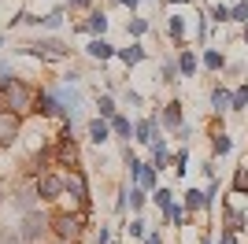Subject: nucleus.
Wrapping results in <instances>:
<instances>
[{"instance_id":"nucleus-7","label":"nucleus","mask_w":248,"mask_h":244,"mask_svg":"<svg viewBox=\"0 0 248 244\" xmlns=\"http://www.w3.org/2000/svg\"><path fill=\"white\" fill-rule=\"evenodd\" d=\"M33 111H37V115H45V119H67V115H63V107H60V100H56V92H52V89H45L41 96L33 100Z\"/></svg>"},{"instance_id":"nucleus-20","label":"nucleus","mask_w":248,"mask_h":244,"mask_svg":"<svg viewBox=\"0 0 248 244\" xmlns=\"http://www.w3.org/2000/svg\"><path fill=\"white\" fill-rule=\"evenodd\" d=\"M230 100H233V92H230V89H222V85H215V89H211V107H215L218 115L230 111Z\"/></svg>"},{"instance_id":"nucleus-3","label":"nucleus","mask_w":248,"mask_h":244,"mask_svg":"<svg viewBox=\"0 0 248 244\" xmlns=\"http://www.w3.org/2000/svg\"><path fill=\"white\" fill-rule=\"evenodd\" d=\"M19 52H30V56H41V60H67L71 48L56 37H45V41H33V45H22Z\"/></svg>"},{"instance_id":"nucleus-31","label":"nucleus","mask_w":248,"mask_h":244,"mask_svg":"<svg viewBox=\"0 0 248 244\" xmlns=\"http://www.w3.org/2000/svg\"><path fill=\"white\" fill-rule=\"evenodd\" d=\"M233 193H237V196L248 193V163H245V167H237V174H233Z\"/></svg>"},{"instance_id":"nucleus-30","label":"nucleus","mask_w":248,"mask_h":244,"mask_svg":"<svg viewBox=\"0 0 248 244\" xmlns=\"http://www.w3.org/2000/svg\"><path fill=\"white\" fill-rule=\"evenodd\" d=\"M159 81H167V85L178 81V63L174 60H163V63H159Z\"/></svg>"},{"instance_id":"nucleus-33","label":"nucleus","mask_w":248,"mask_h":244,"mask_svg":"<svg viewBox=\"0 0 248 244\" xmlns=\"http://www.w3.org/2000/svg\"><path fill=\"white\" fill-rule=\"evenodd\" d=\"M152 200H155V207H163V211H167V207L174 203V193H170V189H163V185H159V189H155V193H152Z\"/></svg>"},{"instance_id":"nucleus-9","label":"nucleus","mask_w":248,"mask_h":244,"mask_svg":"<svg viewBox=\"0 0 248 244\" xmlns=\"http://www.w3.org/2000/svg\"><path fill=\"white\" fill-rule=\"evenodd\" d=\"M186 122H182V104L170 100L163 104V111H159V130H182Z\"/></svg>"},{"instance_id":"nucleus-23","label":"nucleus","mask_w":248,"mask_h":244,"mask_svg":"<svg viewBox=\"0 0 248 244\" xmlns=\"http://www.w3.org/2000/svg\"><path fill=\"white\" fill-rule=\"evenodd\" d=\"M167 33H170L174 45H182V41H186V19H182V15H170V19H167Z\"/></svg>"},{"instance_id":"nucleus-32","label":"nucleus","mask_w":248,"mask_h":244,"mask_svg":"<svg viewBox=\"0 0 248 244\" xmlns=\"http://www.w3.org/2000/svg\"><path fill=\"white\" fill-rule=\"evenodd\" d=\"M63 15H67V11H63V8L48 11V15H45V19H41V26H45V30H60V26H63Z\"/></svg>"},{"instance_id":"nucleus-28","label":"nucleus","mask_w":248,"mask_h":244,"mask_svg":"<svg viewBox=\"0 0 248 244\" xmlns=\"http://www.w3.org/2000/svg\"><path fill=\"white\" fill-rule=\"evenodd\" d=\"M248 107V81L241 89H233V100H230V111H245Z\"/></svg>"},{"instance_id":"nucleus-5","label":"nucleus","mask_w":248,"mask_h":244,"mask_svg":"<svg viewBox=\"0 0 248 244\" xmlns=\"http://www.w3.org/2000/svg\"><path fill=\"white\" fill-rule=\"evenodd\" d=\"M33 189H37V196H41V200H56V196H63V193H67V185H63V178H60V174H41Z\"/></svg>"},{"instance_id":"nucleus-6","label":"nucleus","mask_w":248,"mask_h":244,"mask_svg":"<svg viewBox=\"0 0 248 244\" xmlns=\"http://www.w3.org/2000/svg\"><path fill=\"white\" fill-rule=\"evenodd\" d=\"M48 226H52V218H45L41 211H30L26 218H22V241H37Z\"/></svg>"},{"instance_id":"nucleus-40","label":"nucleus","mask_w":248,"mask_h":244,"mask_svg":"<svg viewBox=\"0 0 248 244\" xmlns=\"http://www.w3.org/2000/svg\"><path fill=\"white\" fill-rule=\"evenodd\" d=\"M111 241V229H108V226H100V233H96V244H108Z\"/></svg>"},{"instance_id":"nucleus-8","label":"nucleus","mask_w":248,"mask_h":244,"mask_svg":"<svg viewBox=\"0 0 248 244\" xmlns=\"http://www.w3.org/2000/svg\"><path fill=\"white\" fill-rule=\"evenodd\" d=\"M134 141H137V144H155V141H159V119H141V122H134Z\"/></svg>"},{"instance_id":"nucleus-24","label":"nucleus","mask_w":248,"mask_h":244,"mask_svg":"<svg viewBox=\"0 0 248 244\" xmlns=\"http://www.w3.org/2000/svg\"><path fill=\"white\" fill-rule=\"evenodd\" d=\"M145 200H148L145 189H137V185H126V203H130L134 211H141V207H145Z\"/></svg>"},{"instance_id":"nucleus-12","label":"nucleus","mask_w":248,"mask_h":244,"mask_svg":"<svg viewBox=\"0 0 248 244\" xmlns=\"http://www.w3.org/2000/svg\"><path fill=\"white\" fill-rule=\"evenodd\" d=\"M85 52H89V60H100V63H104V60H111L119 48H115V45H108L104 37H93L89 45H85Z\"/></svg>"},{"instance_id":"nucleus-15","label":"nucleus","mask_w":248,"mask_h":244,"mask_svg":"<svg viewBox=\"0 0 248 244\" xmlns=\"http://www.w3.org/2000/svg\"><path fill=\"white\" fill-rule=\"evenodd\" d=\"M85 33H93V37H104V30H108V15L104 11H89V19L82 22Z\"/></svg>"},{"instance_id":"nucleus-18","label":"nucleus","mask_w":248,"mask_h":244,"mask_svg":"<svg viewBox=\"0 0 248 244\" xmlns=\"http://www.w3.org/2000/svg\"><path fill=\"white\" fill-rule=\"evenodd\" d=\"M211 152H215V155H230V152H233V141H230V133H222L218 126H215V133H211Z\"/></svg>"},{"instance_id":"nucleus-4","label":"nucleus","mask_w":248,"mask_h":244,"mask_svg":"<svg viewBox=\"0 0 248 244\" xmlns=\"http://www.w3.org/2000/svg\"><path fill=\"white\" fill-rule=\"evenodd\" d=\"M82 226H85L82 214H56V218H52V229H56V237H60L63 244L78 241V237H82Z\"/></svg>"},{"instance_id":"nucleus-34","label":"nucleus","mask_w":248,"mask_h":244,"mask_svg":"<svg viewBox=\"0 0 248 244\" xmlns=\"http://www.w3.org/2000/svg\"><path fill=\"white\" fill-rule=\"evenodd\" d=\"M207 19L211 22H230V8L226 4H211V8H207Z\"/></svg>"},{"instance_id":"nucleus-42","label":"nucleus","mask_w":248,"mask_h":244,"mask_svg":"<svg viewBox=\"0 0 248 244\" xmlns=\"http://www.w3.org/2000/svg\"><path fill=\"white\" fill-rule=\"evenodd\" d=\"M145 244H163V237H159V233H148V237H145Z\"/></svg>"},{"instance_id":"nucleus-38","label":"nucleus","mask_w":248,"mask_h":244,"mask_svg":"<svg viewBox=\"0 0 248 244\" xmlns=\"http://www.w3.org/2000/svg\"><path fill=\"white\" fill-rule=\"evenodd\" d=\"M218 244H241V241H237V233H230V229H222V233H218Z\"/></svg>"},{"instance_id":"nucleus-22","label":"nucleus","mask_w":248,"mask_h":244,"mask_svg":"<svg viewBox=\"0 0 248 244\" xmlns=\"http://www.w3.org/2000/svg\"><path fill=\"white\" fill-rule=\"evenodd\" d=\"M108 126H111V133H119L123 141H130V137H134V122L126 119V115H115V119L108 122Z\"/></svg>"},{"instance_id":"nucleus-10","label":"nucleus","mask_w":248,"mask_h":244,"mask_svg":"<svg viewBox=\"0 0 248 244\" xmlns=\"http://www.w3.org/2000/svg\"><path fill=\"white\" fill-rule=\"evenodd\" d=\"M15 133H19V115H11V111L0 107V144H11Z\"/></svg>"},{"instance_id":"nucleus-46","label":"nucleus","mask_w":248,"mask_h":244,"mask_svg":"<svg viewBox=\"0 0 248 244\" xmlns=\"http://www.w3.org/2000/svg\"><path fill=\"white\" fill-rule=\"evenodd\" d=\"M245 45H248V22H245Z\"/></svg>"},{"instance_id":"nucleus-2","label":"nucleus","mask_w":248,"mask_h":244,"mask_svg":"<svg viewBox=\"0 0 248 244\" xmlns=\"http://www.w3.org/2000/svg\"><path fill=\"white\" fill-rule=\"evenodd\" d=\"M126 167H130V182H134L137 189H145V193L152 189V193H155V178H159V174L152 170V163H141L130 148H126Z\"/></svg>"},{"instance_id":"nucleus-14","label":"nucleus","mask_w":248,"mask_h":244,"mask_svg":"<svg viewBox=\"0 0 248 244\" xmlns=\"http://www.w3.org/2000/svg\"><path fill=\"white\" fill-rule=\"evenodd\" d=\"M182 207H186V211H207V207H211V200H207L204 189H189L186 200H182Z\"/></svg>"},{"instance_id":"nucleus-16","label":"nucleus","mask_w":248,"mask_h":244,"mask_svg":"<svg viewBox=\"0 0 248 244\" xmlns=\"http://www.w3.org/2000/svg\"><path fill=\"white\" fill-rule=\"evenodd\" d=\"M170 167V148H167V141H155L152 144V170L159 174V170H167Z\"/></svg>"},{"instance_id":"nucleus-17","label":"nucleus","mask_w":248,"mask_h":244,"mask_svg":"<svg viewBox=\"0 0 248 244\" xmlns=\"http://www.w3.org/2000/svg\"><path fill=\"white\" fill-rule=\"evenodd\" d=\"M115 56H119V60H123L126 67H137V63L145 60L148 52H145V45H130V48H119V52H115Z\"/></svg>"},{"instance_id":"nucleus-45","label":"nucleus","mask_w":248,"mask_h":244,"mask_svg":"<svg viewBox=\"0 0 248 244\" xmlns=\"http://www.w3.org/2000/svg\"><path fill=\"white\" fill-rule=\"evenodd\" d=\"M167 4H189V0H167Z\"/></svg>"},{"instance_id":"nucleus-41","label":"nucleus","mask_w":248,"mask_h":244,"mask_svg":"<svg viewBox=\"0 0 248 244\" xmlns=\"http://www.w3.org/2000/svg\"><path fill=\"white\" fill-rule=\"evenodd\" d=\"M174 137H178V141H189V137H193V130H189V126H182V130H174Z\"/></svg>"},{"instance_id":"nucleus-48","label":"nucleus","mask_w":248,"mask_h":244,"mask_svg":"<svg viewBox=\"0 0 248 244\" xmlns=\"http://www.w3.org/2000/svg\"><path fill=\"white\" fill-rule=\"evenodd\" d=\"M0 48H4V41H0Z\"/></svg>"},{"instance_id":"nucleus-37","label":"nucleus","mask_w":248,"mask_h":244,"mask_svg":"<svg viewBox=\"0 0 248 244\" xmlns=\"http://www.w3.org/2000/svg\"><path fill=\"white\" fill-rule=\"evenodd\" d=\"M126 233H130V237H148V222H145V218H134V222L126 226Z\"/></svg>"},{"instance_id":"nucleus-36","label":"nucleus","mask_w":248,"mask_h":244,"mask_svg":"<svg viewBox=\"0 0 248 244\" xmlns=\"http://www.w3.org/2000/svg\"><path fill=\"white\" fill-rule=\"evenodd\" d=\"M126 30L134 33V37H145V33H148V19H137V15H134V19L126 22Z\"/></svg>"},{"instance_id":"nucleus-43","label":"nucleus","mask_w":248,"mask_h":244,"mask_svg":"<svg viewBox=\"0 0 248 244\" xmlns=\"http://www.w3.org/2000/svg\"><path fill=\"white\" fill-rule=\"evenodd\" d=\"M71 8H89V0H71Z\"/></svg>"},{"instance_id":"nucleus-26","label":"nucleus","mask_w":248,"mask_h":244,"mask_svg":"<svg viewBox=\"0 0 248 244\" xmlns=\"http://www.w3.org/2000/svg\"><path fill=\"white\" fill-rule=\"evenodd\" d=\"M163 222H170V226H186V207H178V203H170L163 211Z\"/></svg>"},{"instance_id":"nucleus-47","label":"nucleus","mask_w":248,"mask_h":244,"mask_svg":"<svg viewBox=\"0 0 248 244\" xmlns=\"http://www.w3.org/2000/svg\"><path fill=\"white\" fill-rule=\"evenodd\" d=\"M200 244H211V237H204V241H200Z\"/></svg>"},{"instance_id":"nucleus-35","label":"nucleus","mask_w":248,"mask_h":244,"mask_svg":"<svg viewBox=\"0 0 248 244\" xmlns=\"http://www.w3.org/2000/svg\"><path fill=\"white\" fill-rule=\"evenodd\" d=\"M230 22H248V0H237L230 8Z\"/></svg>"},{"instance_id":"nucleus-29","label":"nucleus","mask_w":248,"mask_h":244,"mask_svg":"<svg viewBox=\"0 0 248 244\" xmlns=\"http://www.w3.org/2000/svg\"><path fill=\"white\" fill-rule=\"evenodd\" d=\"M96 107H100V119H104V122H111L115 115H119V111H115V100H111V96H96Z\"/></svg>"},{"instance_id":"nucleus-21","label":"nucleus","mask_w":248,"mask_h":244,"mask_svg":"<svg viewBox=\"0 0 248 244\" xmlns=\"http://www.w3.org/2000/svg\"><path fill=\"white\" fill-rule=\"evenodd\" d=\"M108 137H111V126H108L104 119H93V122H89V141H93V144H104Z\"/></svg>"},{"instance_id":"nucleus-11","label":"nucleus","mask_w":248,"mask_h":244,"mask_svg":"<svg viewBox=\"0 0 248 244\" xmlns=\"http://www.w3.org/2000/svg\"><path fill=\"white\" fill-rule=\"evenodd\" d=\"M63 185H67V193H71V196H74L78 203H85V200H89V189H85V178H82L78 170H71V174H67V178H63Z\"/></svg>"},{"instance_id":"nucleus-25","label":"nucleus","mask_w":248,"mask_h":244,"mask_svg":"<svg viewBox=\"0 0 248 244\" xmlns=\"http://www.w3.org/2000/svg\"><path fill=\"white\" fill-rule=\"evenodd\" d=\"M15 207L30 214L33 207H37V189H26V193H19V196H15Z\"/></svg>"},{"instance_id":"nucleus-1","label":"nucleus","mask_w":248,"mask_h":244,"mask_svg":"<svg viewBox=\"0 0 248 244\" xmlns=\"http://www.w3.org/2000/svg\"><path fill=\"white\" fill-rule=\"evenodd\" d=\"M33 100H37V96H33L19 78H0V104H4V111L22 115V111L33 107Z\"/></svg>"},{"instance_id":"nucleus-13","label":"nucleus","mask_w":248,"mask_h":244,"mask_svg":"<svg viewBox=\"0 0 248 244\" xmlns=\"http://www.w3.org/2000/svg\"><path fill=\"white\" fill-rule=\"evenodd\" d=\"M197 67H200V60H197V52H193V48H182V52H178V74H182V78H193Z\"/></svg>"},{"instance_id":"nucleus-27","label":"nucleus","mask_w":248,"mask_h":244,"mask_svg":"<svg viewBox=\"0 0 248 244\" xmlns=\"http://www.w3.org/2000/svg\"><path fill=\"white\" fill-rule=\"evenodd\" d=\"M186 163H189V152H186V148H178V152L170 155V167H174V174H178V178H186V170H189Z\"/></svg>"},{"instance_id":"nucleus-19","label":"nucleus","mask_w":248,"mask_h":244,"mask_svg":"<svg viewBox=\"0 0 248 244\" xmlns=\"http://www.w3.org/2000/svg\"><path fill=\"white\" fill-rule=\"evenodd\" d=\"M200 63H204V67H207V71H222V67H226V56H222V52H218V48H204V56H200Z\"/></svg>"},{"instance_id":"nucleus-44","label":"nucleus","mask_w":248,"mask_h":244,"mask_svg":"<svg viewBox=\"0 0 248 244\" xmlns=\"http://www.w3.org/2000/svg\"><path fill=\"white\" fill-rule=\"evenodd\" d=\"M115 4H126V8H130V11L137 8V0H115Z\"/></svg>"},{"instance_id":"nucleus-39","label":"nucleus","mask_w":248,"mask_h":244,"mask_svg":"<svg viewBox=\"0 0 248 244\" xmlns=\"http://www.w3.org/2000/svg\"><path fill=\"white\" fill-rule=\"evenodd\" d=\"M126 104H134V107H141V92H137V89H126Z\"/></svg>"}]
</instances>
